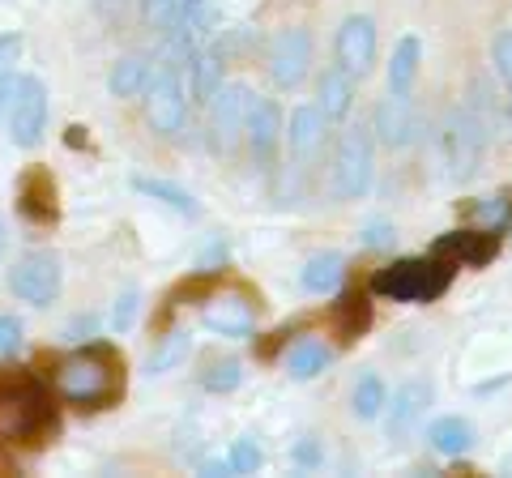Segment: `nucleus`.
<instances>
[{
	"label": "nucleus",
	"mask_w": 512,
	"mask_h": 478,
	"mask_svg": "<svg viewBox=\"0 0 512 478\" xmlns=\"http://www.w3.org/2000/svg\"><path fill=\"white\" fill-rule=\"evenodd\" d=\"M372 133L389 150H406V146L419 141V111H414L410 94H393L389 90V99H380L376 120H372Z\"/></svg>",
	"instance_id": "nucleus-13"
},
{
	"label": "nucleus",
	"mask_w": 512,
	"mask_h": 478,
	"mask_svg": "<svg viewBox=\"0 0 512 478\" xmlns=\"http://www.w3.org/2000/svg\"><path fill=\"white\" fill-rule=\"evenodd\" d=\"M146 82H150V60H141V56H124L107 73V90L116 94V99H137V94H146Z\"/></svg>",
	"instance_id": "nucleus-25"
},
{
	"label": "nucleus",
	"mask_w": 512,
	"mask_h": 478,
	"mask_svg": "<svg viewBox=\"0 0 512 478\" xmlns=\"http://www.w3.org/2000/svg\"><path fill=\"white\" fill-rule=\"evenodd\" d=\"M137 308H141V291H124V295L116 299V308H111V329H116V333L133 329Z\"/></svg>",
	"instance_id": "nucleus-37"
},
{
	"label": "nucleus",
	"mask_w": 512,
	"mask_h": 478,
	"mask_svg": "<svg viewBox=\"0 0 512 478\" xmlns=\"http://www.w3.org/2000/svg\"><path fill=\"white\" fill-rule=\"evenodd\" d=\"M393 239H397V235H393L389 222H372V227L363 231V244H367V248H389Z\"/></svg>",
	"instance_id": "nucleus-41"
},
{
	"label": "nucleus",
	"mask_w": 512,
	"mask_h": 478,
	"mask_svg": "<svg viewBox=\"0 0 512 478\" xmlns=\"http://www.w3.org/2000/svg\"><path fill=\"white\" fill-rule=\"evenodd\" d=\"M342 278H346V257H342V252H316V257L303 265V274H299V282H303V291H308V295L338 291Z\"/></svg>",
	"instance_id": "nucleus-21"
},
{
	"label": "nucleus",
	"mask_w": 512,
	"mask_h": 478,
	"mask_svg": "<svg viewBox=\"0 0 512 478\" xmlns=\"http://www.w3.org/2000/svg\"><path fill=\"white\" fill-rule=\"evenodd\" d=\"M56 432V406L35 376L0 368V444H39Z\"/></svg>",
	"instance_id": "nucleus-2"
},
{
	"label": "nucleus",
	"mask_w": 512,
	"mask_h": 478,
	"mask_svg": "<svg viewBox=\"0 0 512 478\" xmlns=\"http://www.w3.org/2000/svg\"><path fill=\"white\" fill-rule=\"evenodd\" d=\"M316 107L320 116H325L329 124L333 120H346L350 107H355V77L342 73V69H325L316 82Z\"/></svg>",
	"instance_id": "nucleus-18"
},
{
	"label": "nucleus",
	"mask_w": 512,
	"mask_h": 478,
	"mask_svg": "<svg viewBox=\"0 0 512 478\" xmlns=\"http://www.w3.org/2000/svg\"><path fill=\"white\" fill-rule=\"evenodd\" d=\"M205 325L222 338H248L252 325H256V312L248 299L239 295H222V299H210V308H205Z\"/></svg>",
	"instance_id": "nucleus-17"
},
{
	"label": "nucleus",
	"mask_w": 512,
	"mask_h": 478,
	"mask_svg": "<svg viewBox=\"0 0 512 478\" xmlns=\"http://www.w3.org/2000/svg\"><path fill=\"white\" fill-rule=\"evenodd\" d=\"M338 69L350 73L355 82H363L367 73H372L376 65V22L363 18V13H355V18H346L342 30H338Z\"/></svg>",
	"instance_id": "nucleus-11"
},
{
	"label": "nucleus",
	"mask_w": 512,
	"mask_h": 478,
	"mask_svg": "<svg viewBox=\"0 0 512 478\" xmlns=\"http://www.w3.org/2000/svg\"><path fill=\"white\" fill-rule=\"evenodd\" d=\"M470 116L483 124V133L495 137V133H512V116H508V107L495 99V90L487 77H474V86H470Z\"/></svg>",
	"instance_id": "nucleus-20"
},
{
	"label": "nucleus",
	"mask_w": 512,
	"mask_h": 478,
	"mask_svg": "<svg viewBox=\"0 0 512 478\" xmlns=\"http://www.w3.org/2000/svg\"><path fill=\"white\" fill-rule=\"evenodd\" d=\"M427 440L431 449L444 453V457H461L474 449V423L461 419V414H448V419H436L427 427Z\"/></svg>",
	"instance_id": "nucleus-22"
},
{
	"label": "nucleus",
	"mask_w": 512,
	"mask_h": 478,
	"mask_svg": "<svg viewBox=\"0 0 512 478\" xmlns=\"http://www.w3.org/2000/svg\"><path fill=\"white\" fill-rule=\"evenodd\" d=\"M188 69H192V94H197V103H210L222 90V56L218 52H197V60H192Z\"/></svg>",
	"instance_id": "nucleus-28"
},
{
	"label": "nucleus",
	"mask_w": 512,
	"mask_h": 478,
	"mask_svg": "<svg viewBox=\"0 0 512 478\" xmlns=\"http://www.w3.org/2000/svg\"><path fill=\"white\" fill-rule=\"evenodd\" d=\"M52 385L77 410H107L124 393V359L111 346L73 350L69 359L56 363Z\"/></svg>",
	"instance_id": "nucleus-1"
},
{
	"label": "nucleus",
	"mask_w": 512,
	"mask_h": 478,
	"mask_svg": "<svg viewBox=\"0 0 512 478\" xmlns=\"http://www.w3.org/2000/svg\"><path fill=\"white\" fill-rule=\"evenodd\" d=\"M18 201H22V214L30 222H56L60 205H56V180L47 171H30L22 188H18Z\"/></svg>",
	"instance_id": "nucleus-19"
},
{
	"label": "nucleus",
	"mask_w": 512,
	"mask_h": 478,
	"mask_svg": "<svg viewBox=\"0 0 512 478\" xmlns=\"http://www.w3.org/2000/svg\"><path fill=\"white\" fill-rule=\"evenodd\" d=\"M94 325H99V321H94V316H77V321L69 325V342H86L82 333H94Z\"/></svg>",
	"instance_id": "nucleus-43"
},
{
	"label": "nucleus",
	"mask_w": 512,
	"mask_h": 478,
	"mask_svg": "<svg viewBox=\"0 0 512 478\" xmlns=\"http://www.w3.org/2000/svg\"><path fill=\"white\" fill-rule=\"evenodd\" d=\"M329 346L325 342H299L295 350H291V355H286V368H291V376L295 380H312V376H320V372H325L329 368Z\"/></svg>",
	"instance_id": "nucleus-29"
},
{
	"label": "nucleus",
	"mask_w": 512,
	"mask_h": 478,
	"mask_svg": "<svg viewBox=\"0 0 512 478\" xmlns=\"http://www.w3.org/2000/svg\"><path fill=\"white\" fill-rule=\"evenodd\" d=\"M60 286H64V269H60L56 252H26V257L13 265V274H9V291L30 308L56 304Z\"/></svg>",
	"instance_id": "nucleus-6"
},
{
	"label": "nucleus",
	"mask_w": 512,
	"mask_h": 478,
	"mask_svg": "<svg viewBox=\"0 0 512 478\" xmlns=\"http://www.w3.org/2000/svg\"><path fill=\"white\" fill-rule=\"evenodd\" d=\"M13 90H18V82H13V77H0V111L13 103Z\"/></svg>",
	"instance_id": "nucleus-44"
},
{
	"label": "nucleus",
	"mask_w": 512,
	"mask_h": 478,
	"mask_svg": "<svg viewBox=\"0 0 512 478\" xmlns=\"http://www.w3.org/2000/svg\"><path fill=\"white\" fill-rule=\"evenodd\" d=\"M47 129V86L39 77H18V90H13V103H9V137L13 146H39Z\"/></svg>",
	"instance_id": "nucleus-8"
},
{
	"label": "nucleus",
	"mask_w": 512,
	"mask_h": 478,
	"mask_svg": "<svg viewBox=\"0 0 512 478\" xmlns=\"http://www.w3.org/2000/svg\"><path fill=\"white\" fill-rule=\"evenodd\" d=\"M427 406H431V380H406V385L393 393V406H389V440H406L414 427H419Z\"/></svg>",
	"instance_id": "nucleus-15"
},
{
	"label": "nucleus",
	"mask_w": 512,
	"mask_h": 478,
	"mask_svg": "<svg viewBox=\"0 0 512 478\" xmlns=\"http://www.w3.org/2000/svg\"><path fill=\"white\" fill-rule=\"evenodd\" d=\"M180 26L197 30V35H210L218 26V5L214 0H180Z\"/></svg>",
	"instance_id": "nucleus-32"
},
{
	"label": "nucleus",
	"mask_w": 512,
	"mask_h": 478,
	"mask_svg": "<svg viewBox=\"0 0 512 478\" xmlns=\"http://www.w3.org/2000/svg\"><path fill=\"white\" fill-rule=\"evenodd\" d=\"M244 133H248V146H252L256 167H269V163H274V154H278V146H282V107L274 99H261V94H252Z\"/></svg>",
	"instance_id": "nucleus-14"
},
{
	"label": "nucleus",
	"mask_w": 512,
	"mask_h": 478,
	"mask_svg": "<svg viewBox=\"0 0 512 478\" xmlns=\"http://www.w3.org/2000/svg\"><path fill=\"white\" fill-rule=\"evenodd\" d=\"M325 124L329 120L320 116V107H295L291 129H282L295 163H312V158L320 154V146H325Z\"/></svg>",
	"instance_id": "nucleus-16"
},
{
	"label": "nucleus",
	"mask_w": 512,
	"mask_h": 478,
	"mask_svg": "<svg viewBox=\"0 0 512 478\" xmlns=\"http://www.w3.org/2000/svg\"><path fill=\"white\" fill-rule=\"evenodd\" d=\"M22 321L18 316H0V359H13L22 350Z\"/></svg>",
	"instance_id": "nucleus-38"
},
{
	"label": "nucleus",
	"mask_w": 512,
	"mask_h": 478,
	"mask_svg": "<svg viewBox=\"0 0 512 478\" xmlns=\"http://www.w3.org/2000/svg\"><path fill=\"white\" fill-rule=\"evenodd\" d=\"M133 188H137L141 197H154V201L171 205L175 214H188V218H197V214H201L197 197H192V193H184V188H180V184H171V180H150V175H137V180H133Z\"/></svg>",
	"instance_id": "nucleus-27"
},
{
	"label": "nucleus",
	"mask_w": 512,
	"mask_h": 478,
	"mask_svg": "<svg viewBox=\"0 0 512 478\" xmlns=\"http://www.w3.org/2000/svg\"><path fill=\"white\" fill-rule=\"evenodd\" d=\"M329 321H333V333H338L342 342H355V338L367 333V325H372V304H367V295L350 291V295H342L338 304H333Z\"/></svg>",
	"instance_id": "nucleus-23"
},
{
	"label": "nucleus",
	"mask_w": 512,
	"mask_h": 478,
	"mask_svg": "<svg viewBox=\"0 0 512 478\" xmlns=\"http://www.w3.org/2000/svg\"><path fill=\"white\" fill-rule=\"evenodd\" d=\"M440 163H444V175L457 184H466L470 175L483 163V146H487V133L483 124L470 116V107H448L444 120H440Z\"/></svg>",
	"instance_id": "nucleus-4"
},
{
	"label": "nucleus",
	"mask_w": 512,
	"mask_h": 478,
	"mask_svg": "<svg viewBox=\"0 0 512 478\" xmlns=\"http://www.w3.org/2000/svg\"><path fill=\"white\" fill-rule=\"evenodd\" d=\"M419 60H423V43L414 35H406L393 47V60H389V90L393 94H410L414 77H419Z\"/></svg>",
	"instance_id": "nucleus-26"
},
{
	"label": "nucleus",
	"mask_w": 512,
	"mask_h": 478,
	"mask_svg": "<svg viewBox=\"0 0 512 478\" xmlns=\"http://www.w3.org/2000/svg\"><path fill=\"white\" fill-rule=\"evenodd\" d=\"M248 103H252V90L248 86H222L214 99H210V141L218 154H231L244 137V120H248Z\"/></svg>",
	"instance_id": "nucleus-9"
},
{
	"label": "nucleus",
	"mask_w": 512,
	"mask_h": 478,
	"mask_svg": "<svg viewBox=\"0 0 512 478\" xmlns=\"http://www.w3.org/2000/svg\"><path fill=\"white\" fill-rule=\"evenodd\" d=\"M461 214L474 218L483 231L504 235L512 227V188H504V193H491V197H478V201H466V205H461Z\"/></svg>",
	"instance_id": "nucleus-24"
},
{
	"label": "nucleus",
	"mask_w": 512,
	"mask_h": 478,
	"mask_svg": "<svg viewBox=\"0 0 512 478\" xmlns=\"http://www.w3.org/2000/svg\"><path fill=\"white\" fill-rule=\"evenodd\" d=\"M146 120L158 137H175L184 133L188 120V103H184V86H180V69L163 65L158 73H150L146 82Z\"/></svg>",
	"instance_id": "nucleus-7"
},
{
	"label": "nucleus",
	"mask_w": 512,
	"mask_h": 478,
	"mask_svg": "<svg viewBox=\"0 0 512 478\" xmlns=\"http://www.w3.org/2000/svg\"><path fill=\"white\" fill-rule=\"evenodd\" d=\"M227 257H231V248H227V239H222V235H214L210 239V244H205V252H201V274H214V269L218 265H227Z\"/></svg>",
	"instance_id": "nucleus-39"
},
{
	"label": "nucleus",
	"mask_w": 512,
	"mask_h": 478,
	"mask_svg": "<svg viewBox=\"0 0 512 478\" xmlns=\"http://www.w3.org/2000/svg\"><path fill=\"white\" fill-rule=\"evenodd\" d=\"M141 13H146V22H150L154 30L180 26V0H146V5H141Z\"/></svg>",
	"instance_id": "nucleus-35"
},
{
	"label": "nucleus",
	"mask_w": 512,
	"mask_h": 478,
	"mask_svg": "<svg viewBox=\"0 0 512 478\" xmlns=\"http://www.w3.org/2000/svg\"><path fill=\"white\" fill-rule=\"evenodd\" d=\"M457 265L444 257H402L372 274V295L393 299V304H431L453 286Z\"/></svg>",
	"instance_id": "nucleus-3"
},
{
	"label": "nucleus",
	"mask_w": 512,
	"mask_h": 478,
	"mask_svg": "<svg viewBox=\"0 0 512 478\" xmlns=\"http://www.w3.org/2000/svg\"><path fill=\"white\" fill-rule=\"evenodd\" d=\"M5 244H9V231H5V218H0V257H5Z\"/></svg>",
	"instance_id": "nucleus-45"
},
{
	"label": "nucleus",
	"mask_w": 512,
	"mask_h": 478,
	"mask_svg": "<svg viewBox=\"0 0 512 478\" xmlns=\"http://www.w3.org/2000/svg\"><path fill=\"white\" fill-rule=\"evenodd\" d=\"M312 65V35L308 30H282L269 47V77L278 90H299Z\"/></svg>",
	"instance_id": "nucleus-10"
},
{
	"label": "nucleus",
	"mask_w": 512,
	"mask_h": 478,
	"mask_svg": "<svg viewBox=\"0 0 512 478\" xmlns=\"http://www.w3.org/2000/svg\"><path fill=\"white\" fill-rule=\"evenodd\" d=\"M431 252L453 265H470V269H483L491 265L495 257H500V235L495 231H483V227H470V231H448L440 235L436 244H431Z\"/></svg>",
	"instance_id": "nucleus-12"
},
{
	"label": "nucleus",
	"mask_w": 512,
	"mask_h": 478,
	"mask_svg": "<svg viewBox=\"0 0 512 478\" xmlns=\"http://www.w3.org/2000/svg\"><path fill=\"white\" fill-rule=\"evenodd\" d=\"M239 380H244L239 359H222V363H210V372L201 376V385L210 393H231V389H239Z\"/></svg>",
	"instance_id": "nucleus-33"
},
{
	"label": "nucleus",
	"mask_w": 512,
	"mask_h": 478,
	"mask_svg": "<svg viewBox=\"0 0 512 478\" xmlns=\"http://www.w3.org/2000/svg\"><path fill=\"white\" fill-rule=\"evenodd\" d=\"M372 175H376V137L367 124H355V129L342 133L338 163H333V193L342 201H359L372 188Z\"/></svg>",
	"instance_id": "nucleus-5"
},
{
	"label": "nucleus",
	"mask_w": 512,
	"mask_h": 478,
	"mask_svg": "<svg viewBox=\"0 0 512 478\" xmlns=\"http://www.w3.org/2000/svg\"><path fill=\"white\" fill-rule=\"evenodd\" d=\"M295 461H299V466H316V461H320V444L308 436V440H299L295 444Z\"/></svg>",
	"instance_id": "nucleus-42"
},
{
	"label": "nucleus",
	"mask_w": 512,
	"mask_h": 478,
	"mask_svg": "<svg viewBox=\"0 0 512 478\" xmlns=\"http://www.w3.org/2000/svg\"><path fill=\"white\" fill-rule=\"evenodd\" d=\"M22 56V35H0V77L9 73V65H18Z\"/></svg>",
	"instance_id": "nucleus-40"
},
{
	"label": "nucleus",
	"mask_w": 512,
	"mask_h": 478,
	"mask_svg": "<svg viewBox=\"0 0 512 478\" xmlns=\"http://www.w3.org/2000/svg\"><path fill=\"white\" fill-rule=\"evenodd\" d=\"M384 402H389V397H384V385H380V376L376 372H367V376H359V385H355V419H376V414L384 410Z\"/></svg>",
	"instance_id": "nucleus-30"
},
{
	"label": "nucleus",
	"mask_w": 512,
	"mask_h": 478,
	"mask_svg": "<svg viewBox=\"0 0 512 478\" xmlns=\"http://www.w3.org/2000/svg\"><path fill=\"white\" fill-rule=\"evenodd\" d=\"M231 474H256L265 466V453H261V444H256L252 436H244V440H235V449H231Z\"/></svg>",
	"instance_id": "nucleus-34"
},
{
	"label": "nucleus",
	"mask_w": 512,
	"mask_h": 478,
	"mask_svg": "<svg viewBox=\"0 0 512 478\" xmlns=\"http://www.w3.org/2000/svg\"><path fill=\"white\" fill-rule=\"evenodd\" d=\"M188 346H192V333H167L163 338V346L150 355V363H146V372L150 376H158V372H167V368H175L184 355H188Z\"/></svg>",
	"instance_id": "nucleus-31"
},
{
	"label": "nucleus",
	"mask_w": 512,
	"mask_h": 478,
	"mask_svg": "<svg viewBox=\"0 0 512 478\" xmlns=\"http://www.w3.org/2000/svg\"><path fill=\"white\" fill-rule=\"evenodd\" d=\"M491 60H495V73L504 77L508 99H512V30H500V35L491 39Z\"/></svg>",
	"instance_id": "nucleus-36"
}]
</instances>
